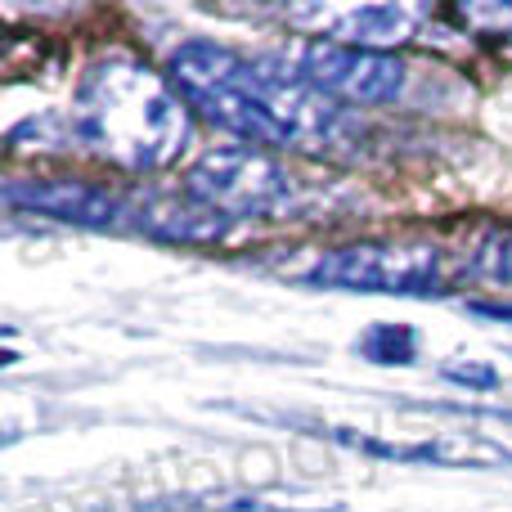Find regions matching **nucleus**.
I'll list each match as a JSON object with an SVG mask.
<instances>
[{
	"mask_svg": "<svg viewBox=\"0 0 512 512\" xmlns=\"http://www.w3.org/2000/svg\"><path fill=\"white\" fill-rule=\"evenodd\" d=\"M171 77L212 122L252 144L324 153L342 140V108L306 77L248 63L212 41H185L171 54Z\"/></svg>",
	"mask_w": 512,
	"mask_h": 512,
	"instance_id": "nucleus-1",
	"label": "nucleus"
},
{
	"mask_svg": "<svg viewBox=\"0 0 512 512\" xmlns=\"http://www.w3.org/2000/svg\"><path fill=\"white\" fill-rule=\"evenodd\" d=\"M72 135L131 171L167 167L189 140L180 95L135 59H104L86 72L72 104Z\"/></svg>",
	"mask_w": 512,
	"mask_h": 512,
	"instance_id": "nucleus-2",
	"label": "nucleus"
},
{
	"mask_svg": "<svg viewBox=\"0 0 512 512\" xmlns=\"http://www.w3.org/2000/svg\"><path fill=\"white\" fill-rule=\"evenodd\" d=\"M283 274L310 288L427 297V292H441L445 261L436 248H414V243H351V248L315 252L310 261L283 265Z\"/></svg>",
	"mask_w": 512,
	"mask_h": 512,
	"instance_id": "nucleus-3",
	"label": "nucleus"
},
{
	"mask_svg": "<svg viewBox=\"0 0 512 512\" xmlns=\"http://www.w3.org/2000/svg\"><path fill=\"white\" fill-rule=\"evenodd\" d=\"M189 194L216 216H279L292 203V176L252 144L212 149L189 167Z\"/></svg>",
	"mask_w": 512,
	"mask_h": 512,
	"instance_id": "nucleus-4",
	"label": "nucleus"
},
{
	"mask_svg": "<svg viewBox=\"0 0 512 512\" xmlns=\"http://www.w3.org/2000/svg\"><path fill=\"white\" fill-rule=\"evenodd\" d=\"M301 77L328 99L351 104H387L405 90V63L378 50H351L337 41H315L301 54Z\"/></svg>",
	"mask_w": 512,
	"mask_h": 512,
	"instance_id": "nucleus-5",
	"label": "nucleus"
},
{
	"mask_svg": "<svg viewBox=\"0 0 512 512\" xmlns=\"http://www.w3.org/2000/svg\"><path fill=\"white\" fill-rule=\"evenodd\" d=\"M9 203L32 207V212H50L59 221L77 225H117L131 216V203L99 185H81V180H41V185H9Z\"/></svg>",
	"mask_w": 512,
	"mask_h": 512,
	"instance_id": "nucleus-6",
	"label": "nucleus"
},
{
	"mask_svg": "<svg viewBox=\"0 0 512 512\" xmlns=\"http://www.w3.org/2000/svg\"><path fill=\"white\" fill-rule=\"evenodd\" d=\"M337 45L351 50H378L414 36V23L423 18L418 5H360V9H310ZM306 14V18H310Z\"/></svg>",
	"mask_w": 512,
	"mask_h": 512,
	"instance_id": "nucleus-7",
	"label": "nucleus"
},
{
	"mask_svg": "<svg viewBox=\"0 0 512 512\" xmlns=\"http://www.w3.org/2000/svg\"><path fill=\"white\" fill-rule=\"evenodd\" d=\"M324 436L351 445V450L364 454H382V459H414V463H441V468H495V463H508L512 454L499 450V445L486 441H423V445H382L369 441V436H351L342 427H324Z\"/></svg>",
	"mask_w": 512,
	"mask_h": 512,
	"instance_id": "nucleus-8",
	"label": "nucleus"
},
{
	"mask_svg": "<svg viewBox=\"0 0 512 512\" xmlns=\"http://www.w3.org/2000/svg\"><path fill=\"white\" fill-rule=\"evenodd\" d=\"M472 265H477L486 279L495 283H512V230H490L486 239L472 252Z\"/></svg>",
	"mask_w": 512,
	"mask_h": 512,
	"instance_id": "nucleus-9",
	"label": "nucleus"
},
{
	"mask_svg": "<svg viewBox=\"0 0 512 512\" xmlns=\"http://www.w3.org/2000/svg\"><path fill=\"white\" fill-rule=\"evenodd\" d=\"M364 355H369L373 364H409L414 360V333H409V328L382 324L364 337Z\"/></svg>",
	"mask_w": 512,
	"mask_h": 512,
	"instance_id": "nucleus-10",
	"label": "nucleus"
},
{
	"mask_svg": "<svg viewBox=\"0 0 512 512\" xmlns=\"http://www.w3.org/2000/svg\"><path fill=\"white\" fill-rule=\"evenodd\" d=\"M459 18L486 36L512 32V5H459Z\"/></svg>",
	"mask_w": 512,
	"mask_h": 512,
	"instance_id": "nucleus-11",
	"label": "nucleus"
},
{
	"mask_svg": "<svg viewBox=\"0 0 512 512\" xmlns=\"http://www.w3.org/2000/svg\"><path fill=\"white\" fill-rule=\"evenodd\" d=\"M445 378L468 382V387H481V391L499 387V373L490 369V364H445Z\"/></svg>",
	"mask_w": 512,
	"mask_h": 512,
	"instance_id": "nucleus-12",
	"label": "nucleus"
},
{
	"mask_svg": "<svg viewBox=\"0 0 512 512\" xmlns=\"http://www.w3.org/2000/svg\"><path fill=\"white\" fill-rule=\"evenodd\" d=\"M472 310L486 319H499V324H512V306H495V301H472Z\"/></svg>",
	"mask_w": 512,
	"mask_h": 512,
	"instance_id": "nucleus-13",
	"label": "nucleus"
}]
</instances>
